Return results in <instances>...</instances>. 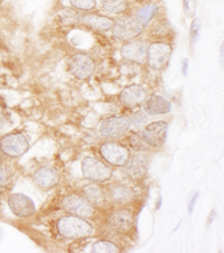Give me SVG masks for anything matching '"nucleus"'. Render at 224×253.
<instances>
[{
  "instance_id": "nucleus-1",
  "label": "nucleus",
  "mask_w": 224,
  "mask_h": 253,
  "mask_svg": "<svg viewBox=\"0 0 224 253\" xmlns=\"http://www.w3.org/2000/svg\"><path fill=\"white\" fill-rule=\"evenodd\" d=\"M56 227L58 233L66 239H84L91 237L93 233V227L90 223L84 217L77 215L61 217Z\"/></svg>"
},
{
  "instance_id": "nucleus-2",
  "label": "nucleus",
  "mask_w": 224,
  "mask_h": 253,
  "mask_svg": "<svg viewBox=\"0 0 224 253\" xmlns=\"http://www.w3.org/2000/svg\"><path fill=\"white\" fill-rule=\"evenodd\" d=\"M145 25L137 16H124L113 22L112 35L121 42H129L140 35L145 29Z\"/></svg>"
},
{
  "instance_id": "nucleus-3",
  "label": "nucleus",
  "mask_w": 224,
  "mask_h": 253,
  "mask_svg": "<svg viewBox=\"0 0 224 253\" xmlns=\"http://www.w3.org/2000/svg\"><path fill=\"white\" fill-rule=\"evenodd\" d=\"M172 53L173 47L171 44L163 41L154 42L147 47L146 63L153 70L162 71L170 63Z\"/></svg>"
},
{
  "instance_id": "nucleus-4",
  "label": "nucleus",
  "mask_w": 224,
  "mask_h": 253,
  "mask_svg": "<svg viewBox=\"0 0 224 253\" xmlns=\"http://www.w3.org/2000/svg\"><path fill=\"white\" fill-rule=\"evenodd\" d=\"M82 174L87 179L94 183H104L111 179V167L94 157H87L82 162Z\"/></svg>"
},
{
  "instance_id": "nucleus-5",
  "label": "nucleus",
  "mask_w": 224,
  "mask_h": 253,
  "mask_svg": "<svg viewBox=\"0 0 224 253\" xmlns=\"http://www.w3.org/2000/svg\"><path fill=\"white\" fill-rule=\"evenodd\" d=\"M69 71L75 79L87 80L94 73L95 62L86 53H77L69 60Z\"/></svg>"
},
{
  "instance_id": "nucleus-6",
  "label": "nucleus",
  "mask_w": 224,
  "mask_h": 253,
  "mask_svg": "<svg viewBox=\"0 0 224 253\" xmlns=\"http://www.w3.org/2000/svg\"><path fill=\"white\" fill-rule=\"evenodd\" d=\"M2 154L11 158H18L29 149V141L23 133H10L0 140Z\"/></svg>"
},
{
  "instance_id": "nucleus-7",
  "label": "nucleus",
  "mask_w": 224,
  "mask_h": 253,
  "mask_svg": "<svg viewBox=\"0 0 224 253\" xmlns=\"http://www.w3.org/2000/svg\"><path fill=\"white\" fill-rule=\"evenodd\" d=\"M100 154L105 162L116 167H122L130 158V150L119 142H107L101 146Z\"/></svg>"
},
{
  "instance_id": "nucleus-8",
  "label": "nucleus",
  "mask_w": 224,
  "mask_h": 253,
  "mask_svg": "<svg viewBox=\"0 0 224 253\" xmlns=\"http://www.w3.org/2000/svg\"><path fill=\"white\" fill-rule=\"evenodd\" d=\"M130 126V120L126 117H109L104 119L100 125V133L103 138L115 139L119 138L122 134L128 131Z\"/></svg>"
},
{
  "instance_id": "nucleus-9",
  "label": "nucleus",
  "mask_w": 224,
  "mask_h": 253,
  "mask_svg": "<svg viewBox=\"0 0 224 253\" xmlns=\"http://www.w3.org/2000/svg\"><path fill=\"white\" fill-rule=\"evenodd\" d=\"M167 132L168 124L166 121H155L145 126L141 136L150 148H159L166 141Z\"/></svg>"
},
{
  "instance_id": "nucleus-10",
  "label": "nucleus",
  "mask_w": 224,
  "mask_h": 253,
  "mask_svg": "<svg viewBox=\"0 0 224 253\" xmlns=\"http://www.w3.org/2000/svg\"><path fill=\"white\" fill-rule=\"evenodd\" d=\"M63 209L67 213H71L81 217H91L94 214V208L86 197L78 194H70L63 200Z\"/></svg>"
},
{
  "instance_id": "nucleus-11",
  "label": "nucleus",
  "mask_w": 224,
  "mask_h": 253,
  "mask_svg": "<svg viewBox=\"0 0 224 253\" xmlns=\"http://www.w3.org/2000/svg\"><path fill=\"white\" fill-rule=\"evenodd\" d=\"M147 47L148 45L145 41L134 39L133 41L126 42V44L120 49V54L127 62L143 64V63H146Z\"/></svg>"
},
{
  "instance_id": "nucleus-12",
  "label": "nucleus",
  "mask_w": 224,
  "mask_h": 253,
  "mask_svg": "<svg viewBox=\"0 0 224 253\" xmlns=\"http://www.w3.org/2000/svg\"><path fill=\"white\" fill-rule=\"evenodd\" d=\"M148 158L145 155L137 154L134 156H130L128 162L122 166V172L127 178L133 180L142 179L148 172Z\"/></svg>"
},
{
  "instance_id": "nucleus-13",
  "label": "nucleus",
  "mask_w": 224,
  "mask_h": 253,
  "mask_svg": "<svg viewBox=\"0 0 224 253\" xmlns=\"http://www.w3.org/2000/svg\"><path fill=\"white\" fill-rule=\"evenodd\" d=\"M8 205L12 213L19 217H29L35 213L36 208L34 202L28 196L22 193H16L10 195Z\"/></svg>"
},
{
  "instance_id": "nucleus-14",
  "label": "nucleus",
  "mask_w": 224,
  "mask_h": 253,
  "mask_svg": "<svg viewBox=\"0 0 224 253\" xmlns=\"http://www.w3.org/2000/svg\"><path fill=\"white\" fill-rule=\"evenodd\" d=\"M173 109V104L171 101L165 99L163 95L151 94L147 96L143 102V112L148 116H158V115H167Z\"/></svg>"
},
{
  "instance_id": "nucleus-15",
  "label": "nucleus",
  "mask_w": 224,
  "mask_h": 253,
  "mask_svg": "<svg viewBox=\"0 0 224 253\" xmlns=\"http://www.w3.org/2000/svg\"><path fill=\"white\" fill-rule=\"evenodd\" d=\"M148 93L145 88L140 85L133 84V85L125 87L120 92L119 101L121 104L126 105V107H137V105H140L145 102Z\"/></svg>"
},
{
  "instance_id": "nucleus-16",
  "label": "nucleus",
  "mask_w": 224,
  "mask_h": 253,
  "mask_svg": "<svg viewBox=\"0 0 224 253\" xmlns=\"http://www.w3.org/2000/svg\"><path fill=\"white\" fill-rule=\"evenodd\" d=\"M33 178L37 186L44 189H49L56 186L58 182H60V175H58L57 170L49 166L39 168V169L34 172Z\"/></svg>"
},
{
  "instance_id": "nucleus-17",
  "label": "nucleus",
  "mask_w": 224,
  "mask_h": 253,
  "mask_svg": "<svg viewBox=\"0 0 224 253\" xmlns=\"http://www.w3.org/2000/svg\"><path fill=\"white\" fill-rule=\"evenodd\" d=\"M109 224L118 232H128L134 226V215L127 209H119L109 217Z\"/></svg>"
},
{
  "instance_id": "nucleus-18",
  "label": "nucleus",
  "mask_w": 224,
  "mask_h": 253,
  "mask_svg": "<svg viewBox=\"0 0 224 253\" xmlns=\"http://www.w3.org/2000/svg\"><path fill=\"white\" fill-rule=\"evenodd\" d=\"M113 20L108 16L99 14H88L83 16V23L92 29L98 32H108L113 26Z\"/></svg>"
},
{
  "instance_id": "nucleus-19",
  "label": "nucleus",
  "mask_w": 224,
  "mask_h": 253,
  "mask_svg": "<svg viewBox=\"0 0 224 253\" xmlns=\"http://www.w3.org/2000/svg\"><path fill=\"white\" fill-rule=\"evenodd\" d=\"M149 34L151 37L156 40H165L168 39L173 35V28L171 23L168 22L167 18H158L151 24Z\"/></svg>"
},
{
  "instance_id": "nucleus-20",
  "label": "nucleus",
  "mask_w": 224,
  "mask_h": 253,
  "mask_svg": "<svg viewBox=\"0 0 224 253\" xmlns=\"http://www.w3.org/2000/svg\"><path fill=\"white\" fill-rule=\"evenodd\" d=\"M82 194L93 206H102L104 204L105 194L98 184L86 185L82 188Z\"/></svg>"
},
{
  "instance_id": "nucleus-21",
  "label": "nucleus",
  "mask_w": 224,
  "mask_h": 253,
  "mask_svg": "<svg viewBox=\"0 0 224 253\" xmlns=\"http://www.w3.org/2000/svg\"><path fill=\"white\" fill-rule=\"evenodd\" d=\"M134 197V191L124 184L116 185L110 191V198L117 204H127L133 201Z\"/></svg>"
},
{
  "instance_id": "nucleus-22",
  "label": "nucleus",
  "mask_w": 224,
  "mask_h": 253,
  "mask_svg": "<svg viewBox=\"0 0 224 253\" xmlns=\"http://www.w3.org/2000/svg\"><path fill=\"white\" fill-rule=\"evenodd\" d=\"M105 11L112 15H121L129 9V0H101Z\"/></svg>"
},
{
  "instance_id": "nucleus-23",
  "label": "nucleus",
  "mask_w": 224,
  "mask_h": 253,
  "mask_svg": "<svg viewBox=\"0 0 224 253\" xmlns=\"http://www.w3.org/2000/svg\"><path fill=\"white\" fill-rule=\"evenodd\" d=\"M157 11H158V6L156 5V3H147V5L141 7L140 9L134 14V16H137L138 18L143 23V25H145V27H147L148 24L153 20L156 14H157Z\"/></svg>"
},
{
  "instance_id": "nucleus-24",
  "label": "nucleus",
  "mask_w": 224,
  "mask_h": 253,
  "mask_svg": "<svg viewBox=\"0 0 224 253\" xmlns=\"http://www.w3.org/2000/svg\"><path fill=\"white\" fill-rule=\"evenodd\" d=\"M58 18L57 20L60 24L64 25V26H72V25H75L80 22V14L78 11L73 9H70V8H66V9H63L58 12Z\"/></svg>"
},
{
  "instance_id": "nucleus-25",
  "label": "nucleus",
  "mask_w": 224,
  "mask_h": 253,
  "mask_svg": "<svg viewBox=\"0 0 224 253\" xmlns=\"http://www.w3.org/2000/svg\"><path fill=\"white\" fill-rule=\"evenodd\" d=\"M93 253H117L120 252V249L115 243L107 241V240H100L95 242L92 247Z\"/></svg>"
},
{
  "instance_id": "nucleus-26",
  "label": "nucleus",
  "mask_w": 224,
  "mask_h": 253,
  "mask_svg": "<svg viewBox=\"0 0 224 253\" xmlns=\"http://www.w3.org/2000/svg\"><path fill=\"white\" fill-rule=\"evenodd\" d=\"M128 141L129 145L132 146V148L137 151H147L150 148L140 133H133L132 136L128 138Z\"/></svg>"
},
{
  "instance_id": "nucleus-27",
  "label": "nucleus",
  "mask_w": 224,
  "mask_h": 253,
  "mask_svg": "<svg viewBox=\"0 0 224 253\" xmlns=\"http://www.w3.org/2000/svg\"><path fill=\"white\" fill-rule=\"evenodd\" d=\"M201 27H202V23L200 18H194L191 24V28H189V43H191L192 47L193 46H195L198 39H200Z\"/></svg>"
},
{
  "instance_id": "nucleus-28",
  "label": "nucleus",
  "mask_w": 224,
  "mask_h": 253,
  "mask_svg": "<svg viewBox=\"0 0 224 253\" xmlns=\"http://www.w3.org/2000/svg\"><path fill=\"white\" fill-rule=\"evenodd\" d=\"M73 8L82 11H91L96 7L95 0H69Z\"/></svg>"
},
{
  "instance_id": "nucleus-29",
  "label": "nucleus",
  "mask_w": 224,
  "mask_h": 253,
  "mask_svg": "<svg viewBox=\"0 0 224 253\" xmlns=\"http://www.w3.org/2000/svg\"><path fill=\"white\" fill-rule=\"evenodd\" d=\"M183 9L186 16L189 17V18H193L196 9L195 0H183Z\"/></svg>"
},
{
  "instance_id": "nucleus-30",
  "label": "nucleus",
  "mask_w": 224,
  "mask_h": 253,
  "mask_svg": "<svg viewBox=\"0 0 224 253\" xmlns=\"http://www.w3.org/2000/svg\"><path fill=\"white\" fill-rule=\"evenodd\" d=\"M148 115L147 113H143V112H138L136 115H134L132 118H130V124L134 126H140L142 125H145L147 120H148Z\"/></svg>"
},
{
  "instance_id": "nucleus-31",
  "label": "nucleus",
  "mask_w": 224,
  "mask_h": 253,
  "mask_svg": "<svg viewBox=\"0 0 224 253\" xmlns=\"http://www.w3.org/2000/svg\"><path fill=\"white\" fill-rule=\"evenodd\" d=\"M197 200H198V192L196 191L195 193L193 194V195L191 196V198H189V201H188V211H189V213L193 212L194 206H195V203H196Z\"/></svg>"
},
{
  "instance_id": "nucleus-32",
  "label": "nucleus",
  "mask_w": 224,
  "mask_h": 253,
  "mask_svg": "<svg viewBox=\"0 0 224 253\" xmlns=\"http://www.w3.org/2000/svg\"><path fill=\"white\" fill-rule=\"evenodd\" d=\"M8 124V119L5 115V112L0 110V130H2Z\"/></svg>"
},
{
  "instance_id": "nucleus-33",
  "label": "nucleus",
  "mask_w": 224,
  "mask_h": 253,
  "mask_svg": "<svg viewBox=\"0 0 224 253\" xmlns=\"http://www.w3.org/2000/svg\"><path fill=\"white\" fill-rule=\"evenodd\" d=\"M188 60L187 58H184L183 60V65H181V73H183L185 77L187 75V71H188Z\"/></svg>"
},
{
  "instance_id": "nucleus-34",
  "label": "nucleus",
  "mask_w": 224,
  "mask_h": 253,
  "mask_svg": "<svg viewBox=\"0 0 224 253\" xmlns=\"http://www.w3.org/2000/svg\"><path fill=\"white\" fill-rule=\"evenodd\" d=\"M214 217H215V211H212V212L210 213V216H209V220H208V225L209 226L213 223Z\"/></svg>"
},
{
  "instance_id": "nucleus-35",
  "label": "nucleus",
  "mask_w": 224,
  "mask_h": 253,
  "mask_svg": "<svg viewBox=\"0 0 224 253\" xmlns=\"http://www.w3.org/2000/svg\"><path fill=\"white\" fill-rule=\"evenodd\" d=\"M1 159H2V151L0 149V162H1Z\"/></svg>"
},
{
  "instance_id": "nucleus-36",
  "label": "nucleus",
  "mask_w": 224,
  "mask_h": 253,
  "mask_svg": "<svg viewBox=\"0 0 224 253\" xmlns=\"http://www.w3.org/2000/svg\"><path fill=\"white\" fill-rule=\"evenodd\" d=\"M2 105V100H1V98H0V107H1Z\"/></svg>"
}]
</instances>
